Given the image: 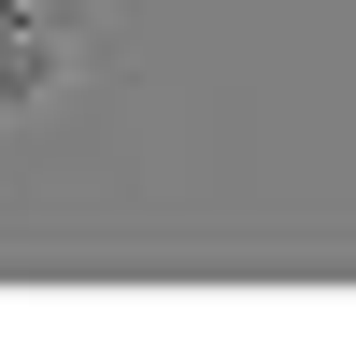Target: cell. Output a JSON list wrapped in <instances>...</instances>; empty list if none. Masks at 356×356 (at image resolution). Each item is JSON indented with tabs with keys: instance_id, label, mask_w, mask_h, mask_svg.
I'll use <instances>...</instances> for the list:
<instances>
[{
	"instance_id": "cell-1",
	"label": "cell",
	"mask_w": 356,
	"mask_h": 356,
	"mask_svg": "<svg viewBox=\"0 0 356 356\" xmlns=\"http://www.w3.org/2000/svg\"><path fill=\"white\" fill-rule=\"evenodd\" d=\"M57 72H72V15H43V0H0V114H43Z\"/></svg>"
}]
</instances>
